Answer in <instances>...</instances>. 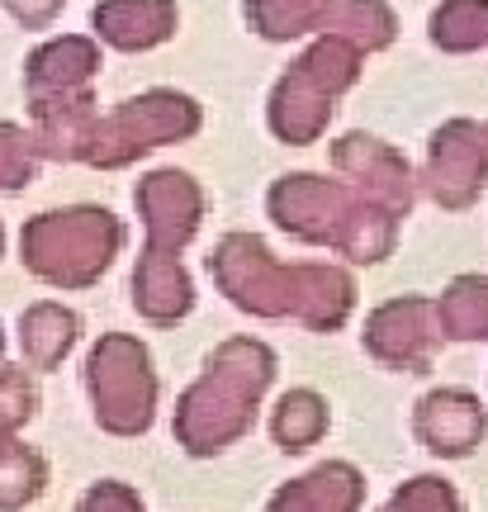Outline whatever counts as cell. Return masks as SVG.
<instances>
[{
  "label": "cell",
  "instance_id": "6da1fadb",
  "mask_svg": "<svg viewBox=\"0 0 488 512\" xmlns=\"http://www.w3.org/2000/svg\"><path fill=\"white\" fill-rule=\"evenodd\" d=\"M432 190L441 204H470L488 181V147H484V133L465 119L446 124L441 133L432 138Z\"/></svg>",
  "mask_w": 488,
  "mask_h": 512
},
{
  "label": "cell",
  "instance_id": "52a82bcc",
  "mask_svg": "<svg viewBox=\"0 0 488 512\" xmlns=\"http://www.w3.org/2000/svg\"><path fill=\"white\" fill-rule=\"evenodd\" d=\"M436 323L446 337H488V280H455L436 304Z\"/></svg>",
  "mask_w": 488,
  "mask_h": 512
},
{
  "label": "cell",
  "instance_id": "9c48e42d",
  "mask_svg": "<svg viewBox=\"0 0 488 512\" xmlns=\"http://www.w3.org/2000/svg\"><path fill=\"white\" fill-rule=\"evenodd\" d=\"M43 494V460L29 451H0V508H19Z\"/></svg>",
  "mask_w": 488,
  "mask_h": 512
},
{
  "label": "cell",
  "instance_id": "3957f363",
  "mask_svg": "<svg viewBox=\"0 0 488 512\" xmlns=\"http://www.w3.org/2000/svg\"><path fill=\"white\" fill-rule=\"evenodd\" d=\"M422 318H432V304H422V299H398V304L380 309L370 323V347L403 370H422L436 342V332Z\"/></svg>",
  "mask_w": 488,
  "mask_h": 512
},
{
  "label": "cell",
  "instance_id": "277c9868",
  "mask_svg": "<svg viewBox=\"0 0 488 512\" xmlns=\"http://www.w3.org/2000/svg\"><path fill=\"white\" fill-rule=\"evenodd\" d=\"M95 29L114 48H152V43L171 38L176 5L171 0H105V5H95Z\"/></svg>",
  "mask_w": 488,
  "mask_h": 512
},
{
  "label": "cell",
  "instance_id": "7a4b0ae2",
  "mask_svg": "<svg viewBox=\"0 0 488 512\" xmlns=\"http://www.w3.org/2000/svg\"><path fill=\"white\" fill-rule=\"evenodd\" d=\"M484 432V408L465 389H441V394H427L417 403V437L427 441V451H436V456H470Z\"/></svg>",
  "mask_w": 488,
  "mask_h": 512
},
{
  "label": "cell",
  "instance_id": "7c38bea8",
  "mask_svg": "<svg viewBox=\"0 0 488 512\" xmlns=\"http://www.w3.org/2000/svg\"><path fill=\"white\" fill-rule=\"evenodd\" d=\"M5 5H10L24 24H48V19L57 15V5H62V0H5Z\"/></svg>",
  "mask_w": 488,
  "mask_h": 512
},
{
  "label": "cell",
  "instance_id": "ba28073f",
  "mask_svg": "<svg viewBox=\"0 0 488 512\" xmlns=\"http://www.w3.org/2000/svg\"><path fill=\"white\" fill-rule=\"evenodd\" d=\"M327 427V408L318 394H308V389H299V394H290V399L280 403V413H275V441L285 446V451H308L313 441L323 437Z\"/></svg>",
  "mask_w": 488,
  "mask_h": 512
},
{
  "label": "cell",
  "instance_id": "5b68a950",
  "mask_svg": "<svg viewBox=\"0 0 488 512\" xmlns=\"http://www.w3.org/2000/svg\"><path fill=\"white\" fill-rule=\"evenodd\" d=\"M361 494H365V484L351 465H323V470H313L308 479L280 489L266 512H356Z\"/></svg>",
  "mask_w": 488,
  "mask_h": 512
},
{
  "label": "cell",
  "instance_id": "30bf717a",
  "mask_svg": "<svg viewBox=\"0 0 488 512\" xmlns=\"http://www.w3.org/2000/svg\"><path fill=\"white\" fill-rule=\"evenodd\" d=\"M384 512H460V498H455V489L446 479L422 475V479H413V484H403Z\"/></svg>",
  "mask_w": 488,
  "mask_h": 512
},
{
  "label": "cell",
  "instance_id": "8992f818",
  "mask_svg": "<svg viewBox=\"0 0 488 512\" xmlns=\"http://www.w3.org/2000/svg\"><path fill=\"white\" fill-rule=\"evenodd\" d=\"M432 43L446 53H470L488 43V0H446L432 15Z\"/></svg>",
  "mask_w": 488,
  "mask_h": 512
},
{
  "label": "cell",
  "instance_id": "8fae6325",
  "mask_svg": "<svg viewBox=\"0 0 488 512\" xmlns=\"http://www.w3.org/2000/svg\"><path fill=\"white\" fill-rule=\"evenodd\" d=\"M81 512H143V503L128 494L124 484H100L81 498Z\"/></svg>",
  "mask_w": 488,
  "mask_h": 512
}]
</instances>
